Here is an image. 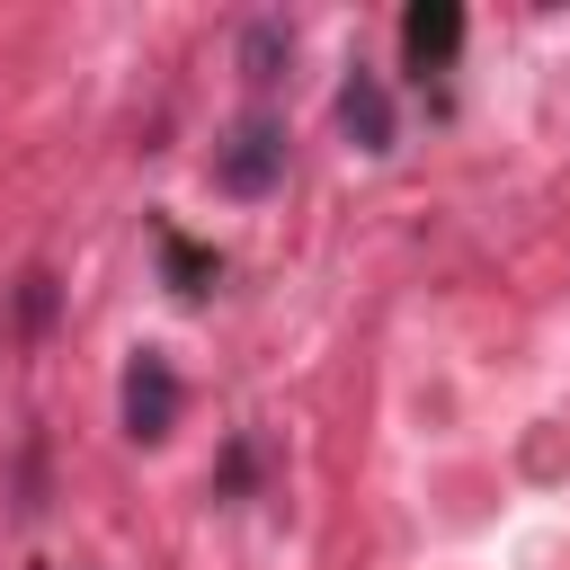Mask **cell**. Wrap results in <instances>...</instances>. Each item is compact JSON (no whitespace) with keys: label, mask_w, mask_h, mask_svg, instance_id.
I'll return each instance as SVG.
<instances>
[{"label":"cell","mask_w":570,"mask_h":570,"mask_svg":"<svg viewBox=\"0 0 570 570\" xmlns=\"http://www.w3.org/2000/svg\"><path fill=\"white\" fill-rule=\"evenodd\" d=\"M454 45H463V9H454V0H410V9H401V62H410L419 80L445 71Z\"/></svg>","instance_id":"3957f363"},{"label":"cell","mask_w":570,"mask_h":570,"mask_svg":"<svg viewBox=\"0 0 570 570\" xmlns=\"http://www.w3.org/2000/svg\"><path fill=\"white\" fill-rule=\"evenodd\" d=\"M338 134H347L356 151H392V89H383L374 71H347V89H338Z\"/></svg>","instance_id":"277c9868"},{"label":"cell","mask_w":570,"mask_h":570,"mask_svg":"<svg viewBox=\"0 0 570 570\" xmlns=\"http://www.w3.org/2000/svg\"><path fill=\"white\" fill-rule=\"evenodd\" d=\"M214 187L223 196H276L285 187V125L276 116H240L214 142Z\"/></svg>","instance_id":"6da1fadb"},{"label":"cell","mask_w":570,"mask_h":570,"mask_svg":"<svg viewBox=\"0 0 570 570\" xmlns=\"http://www.w3.org/2000/svg\"><path fill=\"white\" fill-rule=\"evenodd\" d=\"M285 45H294V36H285V27H276V18H258V27H249V36H240V62H249V80H258V89H267V80H276V62H285Z\"/></svg>","instance_id":"8992f818"},{"label":"cell","mask_w":570,"mask_h":570,"mask_svg":"<svg viewBox=\"0 0 570 570\" xmlns=\"http://www.w3.org/2000/svg\"><path fill=\"white\" fill-rule=\"evenodd\" d=\"M116 401H125V436H134V445H160V436L178 428V401H187V392H178V365H169L160 347H134Z\"/></svg>","instance_id":"7a4b0ae2"},{"label":"cell","mask_w":570,"mask_h":570,"mask_svg":"<svg viewBox=\"0 0 570 570\" xmlns=\"http://www.w3.org/2000/svg\"><path fill=\"white\" fill-rule=\"evenodd\" d=\"M160 267H169V285H178L187 303H196V294L214 285V249H187L178 232H160Z\"/></svg>","instance_id":"5b68a950"}]
</instances>
